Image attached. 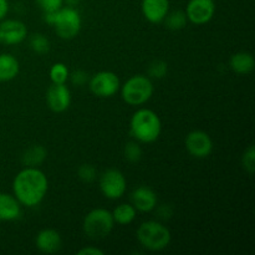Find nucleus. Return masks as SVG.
I'll return each mask as SVG.
<instances>
[{"label": "nucleus", "instance_id": "2", "mask_svg": "<svg viewBox=\"0 0 255 255\" xmlns=\"http://www.w3.org/2000/svg\"><path fill=\"white\" fill-rule=\"evenodd\" d=\"M131 134L137 142L152 143L162 132V122L158 115L149 109H139L132 115L129 121Z\"/></svg>", "mask_w": 255, "mask_h": 255}, {"label": "nucleus", "instance_id": "18", "mask_svg": "<svg viewBox=\"0 0 255 255\" xmlns=\"http://www.w3.org/2000/svg\"><path fill=\"white\" fill-rule=\"evenodd\" d=\"M229 66L233 70L236 74L239 75H248L251 74L255 67V60L254 56L251 52L241 51L234 54L231 57L229 61Z\"/></svg>", "mask_w": 255, "mask_h": 255}, {"label": "nucleus", "instance_id": "21", "mask_svg": "<svg viewBox=\"0 0 255 255\" xmlns=\"http://www.w3.org/2000/svg\"><path fill=\"white\" fill-rule=\"evenodd\" d=\"M164 24L168 27L169 30H173V31H178L186 27L188 19H187V15L183 10H174V11H168L167 16L164 17Z\"/></svg>", "mask_w": 255, "mask_h": 255}, {"label": "nucleus", "instance_id": "23", "mask_svg": "<svg viewBox=\"0 0 255 255\" xmlns=\"http://www.w3.org/2000/svg\"><path fill=\"white\" fill-rule=\"evenodd\" d=\"M49 74L52 84H66L70 72L66 65L62 62H56L51 66Z\"/></svg>", "mask_w": 255, "mask_h": 255}, {"label": "nucleus", "instance_id": "27", "mask_svg": "<svg viewBox=\"0 0 255 255\" xmlns=\"http://www.w3.org/2000/svg\"><path fill=\"white\" fill-rule=\"evenodd\" d=\"M242 166H243L244 171L248 172L249 174H253L255 171V149L254 146H249L248 148L244 151L243 156H242Z\"/></svg>", "mask_w": 255, "mask_h": 255}, {"label": "nucleus", "instance_id": "15", "mask_svg": "<svg viewBox=\"0 0 255 255\" xmlns=\"http://www.w3.org/2000/svg\"><path fill=\"white\" fill-rule=\"evenodd\" d=\"M141 10L147 21L159 24L168 14L169 0H142Z\"/></svg>", "mask_w": 255, "mask_h": 255}, {"label": "nucleus", "instance_id": "6", "mask_svg": "<svg viewBox=\"0 0 255 255\" xmlns=\"http://www.w3.org/2000/svg\"><path fill=\"white\" fill-rule=\"evenodd\" d=\"M115 227L112 213L105 208H95L85 216L82 231L90 239H104L110 236Z\"/></svg>", "mask_w": 255, "mask_h": 255}, {"label": "nucleus", "instance_id": "22", "mask_svg": "<svg viewBox=\"0 0 255 255\" xmlns=\"http://www.w3.org/2000/svg\"><path fill=\"white\" fill-rule=\"evenodd\" d=\"M29 46L35 54L44 55L50 51L51 44H50V40L44 34H34L30 36Z\"/></svg>", "mask_w": 255, "mask_h": 255}, {"label": "nucleus", "instance_id": "7", "mask_svg": "<svg viewBox=\"0 0 255 255\" xmlns=\"http://www.w3.org/2000/svg\"><path fill=\"white\" fill-rule=\"evenodd\" d=\"M89 89L96 97L110 99L120 91L121 81L112 71H100L92 75L89 80Z\"/></svg>", "mask_w": 255, "mask_h": 255}, {"label": "nucleus", "instance_id": "10", "mask_svg": "<svg viewBox=\"0 0 255 255\" xmlns=\"http://www.w3.org/2000/svg\"><path fill=\"white\" fill-rule=\"evenodd\" d=\"M184 12L189 22L204 25L213 19L216 14V2L214 0H189Z\"/></svg>", "mask_w": 255, "mask_h": 255}, {"label": "nucleus", "instance_id": "17", "mask_svg": "<svg viewBox=\"0 0 255 255\" xmlns=\"http://www.w3.org/2000/svg\"><path fill=\"white\" fill-rule=\"evenodd\" d=\"M19 60L11 54H0V82L14 80L19 75Z\"/></svg>", "mask_w": 255, "mask_h": 255}, {"label": "nucleus", "instance_id": "26", "mask_svg": "<svg viewBox=\"0 0 255 255\" xmlns=\"http://www.w3.org/2000/svg\"><path fill=\"white\" fill-rule=\"evenodd\" d=\"M96 176H97V171L92 164H89V163L81 164V166L79 167V169H77V177L80 178V181L84 182V183L86 184L92 183V182L96 179Z\"/></svg>", "mask_w": 255, "mask_h": 255}, {"label": "nucleus", "instance_id": "28", "mask_svg": "<svg viewBox=\"0 0 255 255\" xmlns=\"http://www.w3.org/2000/svg\"><path fill=\"white\" fill-rule=\"evenodd\" d=\"M35 1L42 11V14L55 12L64 6V0H35Z\"/></svg>", "mask_w": 255, "mask_h": 255}, {"label": "nucleus", "instance_id": "13", "mask_svg": "<svg viewBox=\"0 0 255 255\" xmlns=\"http://www.w3.org/2000/svg\"><path fill=\"white\" fill-rule=\"evenodd\" d=\"M157 194L151 187L148 186H139L133 189L131 194V204L136 208V211L142 212V213H148L156 209Z\"/></svg>", "mask_w": 255, "mask_h": 255}, {"label": "nucleus", "instance_id": "16", "mask_svg": "<svg viewBox=\"0 0 255 255\" xmlns=\"http://www.w3.org/2000/svg\"><path fill=\"white\" fill-rule=\"evenodd\" d=\"M21 216V204L14 194L0 192V222L16 221Z\"/></svg>", "mask_w": 255, "mask_h": 255}, {"label": "nucleus", "instance_id": "8", "mask_svg": "<svg viewBox=\"0 0 255 255\" xmlns=\"http://www.w3.org/2000/svg\"><path fill=\"white\" fill-rule=\"evenodd\" d=\"M100 189L106 198L116 201L126 193L127 181L120 169L110 168L100 176Z\"/></svg>", "mask_w": 255, "mask_h": 255}, {"label": "nucleus", "instance_id": "32", "mask_svg": "<svg viewBox=\"0 0 255 255\" xmlns=\"http://www.w3.org/2000/svg\"><path fill=\"white\" fill-rule=\"evenodd\" d=\"M7 11H9V1L7 0H0V21L5 19Z\"/></svg>", "mask_w": 255, "mask_h": 255}, {"label": "nucleus", "instance_id": "1", "mask_svg": "<svg viewBox=\"0 0 255 255\" xmlns=\"http://www.w3.org/2000/svg\"><path fill=\"white\" fill-rule=\"evenodd\" d=\"M49 191V179L37 167H25L12 181V192L20 204L34 208L44 201Z\"/></svg>", "mask_w": 255, "mask_h": 255}, {"label": "nucleus", "instance_id": "20", "mask_svg": "<svg viewBox=\"0 0 255 255\" xmlns=\"http://www.w3.org/2000/svg\"><path fill=\"white\" fill-rule=\"evenodd\" d=\"M115 223L120 226H128L136 219L137 211L131 203H121L111 212Z\"/></svg>", "mask_w": 255, "mask_h": 255}, {"label": "nucleus", "instance_id": "19", "mask_svg": "<svg viewBox=\"0 0 255 255\" xmlns=\"http://www.w3.org/2000/svg\"><path fill=\"white\" fill-rule=\"evenodd\" d=\"M47 151L42 144H32L27 147L21 156V162L25 167H39L46 161Z\"/></svg>", "mask_w": 255, "mask_h": 255}, {"label": "nucleus", "instance_id": "3", "mask_svg": "<svg viewBox=\"0 0 255 255\" xmlns=\"http://www.w3.org/2000/svg\"><path fill=\"white\" fill-rule=\"evenodd\" d=\"M44 20L54 26L57 36L64 40H71L79 35L82 26V19L76 7L62 6L55 12L44 14Z\"/></svg>", "mask_w": 255, "mask_h": 255}, {"label": "nucleus", "instance_id": "29", "mask_svg": "<svg viewBox=\"0 0 255 255\" xmlns=\"http://www.w3.org/2000/svg\"><path fill=\"white\" fill-rule=\"evenodd\" d=\"M69 79L71 80L72 85L81 87L89 82L90 77L89 74H87L86 71H84V70H76V71L71 72V74L69 75Z\"/></svg>", "mask_w": 255, "mask_h": 255}, {"label": "nucleus", "instance_id": "24", "mask_svg": "<svg viewBox=\"0 0 255 255\" xmlns=\"http://www.w3.org/2000/svg\"><path fill=\"white\" fill-rule=\"evenodd\" d=\"M142 154H143V151H142L138 142L131 141L125 146L124 156L125 158L128 162H131V163H137V162L141 161Z\"/></svg>", "mask_w": 255, "mask_h": 255}, {"label": "nucleus", "instance_id": "14", "mask_svg": "<svg viewBox=\"0 0 255 255\" xmlns=\"http://www.w3.org/2000/svg\"><path fill=\"white\" fill-rule=\"evenodd\" d=\"M35 246L41 253L55 254L61 249L62 238L61 234L56 229L46 228L37 233L35 238Z\"/></svg>", "mask_w": 255, "mask_h": 255}, {"label": "nucleus", "instance_id": "11", "mask_svg": "<svg viewBox=\"0 0 255 255\" xmlns=\"http://www.w3.org/2000/svg\"><path fill=\"white\" fill-rule=\"evenodd\" d=\"M27 36V27L22 21L16 19H2L0 21V44H21Z\"/></svg>", "mask_w": 255, "mask_h": 255}, {"label": "nucleus", "instance_id": "4", "mask_svg": "<svg viewBox=\"0 0 255 255\" xmlns=\"http://www.w3.org/2000/svg\"><path fill=\"white\" fill-rule=\"evenodd\" d=\"M136 237L144 249L151 252H161L169 246L172 236L164 224L156 221L143 222L137 228Z\"/></svg>", "mask_w": 255, "mask_h": 255}, {"label": "nucleus", "instance_id": "12", "mask_svg": "<svg viewBox=\"0 0 255 255\" xmlns=\"http://www.w3.org/2000/svg\"><path fill=\"white\" fill-rule=\"evenodd\" d=\"M46 104L55 114L66 111L71 105V92L66 84H51L46 92Z\"/></svg>", "mask_w": 255, "mask_h": 255}, {"label": "nucleus", "instance_id": "9", "mask_svg": "<svg viewBox=\"0 0 255 255\" xmlns=\"http://www.w3.org/2000/svg\"><path fill=\"white\" fill-rule=\"evenodd\" d=\"M187 152L194 158H207L213 152V141L206 131L194 129L189 132L184 139Z\"/></svg>", "mask_w": 255, "mask_h": 255}, {"label": "nucleus", "instance_id": "5", "mask_svg": "<svg viewBox=\"0 0 255 255\" xmlns=\"http://www.w3.org/2000/svg\"><path fill=\"white\" fill-rule=\"evenodd\" d=\"M121 97L129 106H141L149 101L154 91L153 82L148 76L134 75L120 87Z\"/></svg>", "mask_w": 255, "mask_h": 255}, {"label": "nucleus", "instance_id": "25", "mask_svg": "<svg viewBox=\"0 0 255 255\" xmlns=\"http://www.w3.org/2000/svg\"><path fill=\"white\" fill-rule=\"evenodd\" d=\"M168 72V65L163 60H154L148 66V77L149 79L161 80Z\"/></svg>", "mask_w": 255, "mask_h": 255}, {"label": "nucleus", "instance_id": "31", "mask_svg": "<svg viewBox=\"0 0 255 255\" xmlns=\"http://www.w3.org/2000/svg\"><path fill=\"white\" fill-rule=\"evenodd\" d=\"M158 217L159 218H162V219H169L171 218V216H172V213H173V209L171 208V207L168 206V204H164V206H161L158 208Z\"/></svg>", "mask_w": 255, "mask_h": 255}, {"label": "nucleus", "instance_id": "30", "mask_svg": "<svg viewBox=\"0 0 255 255\" xmlns=\"http://www.w3.org/2000/svg\"><path fill=\"white\" fill-rule=\"evenodd\" d=\"M104 251L96 248V247H85L77 251V255H104Z\"/></svg>", "mask_w": 255, "mask_h": 255}, {"label": "nucleus", "instance_id": "33", "mask_svg": "<svg viewBox=\"0 0 255 255\" xmlns=\"http://www.w3.org/2000/svg\"><path fill=\"white\" fill-rule=\"evenodd\" d=\"M81 2V0H64V4H66V6L70 7H77Z\"/></svg>", "mask_w": 255, "mask_h": 255}]
</instances>
